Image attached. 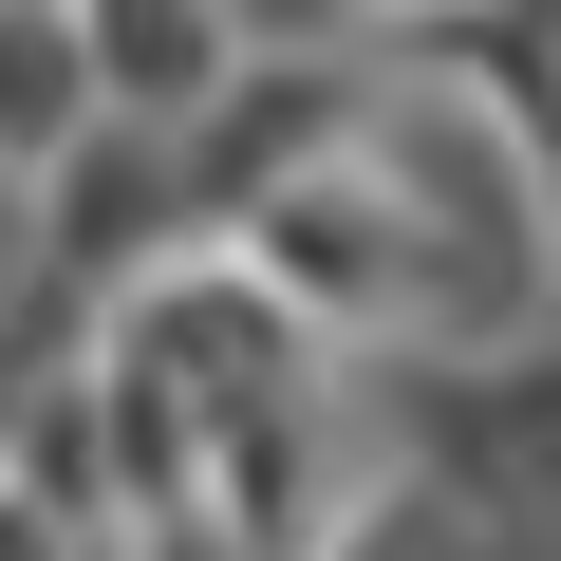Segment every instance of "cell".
Returning <instances> with one entry per match:
<instances>
[{
  "label": "cell",
  "instance_id": "obj_2",
  "mask_svg": "<svg viewBox=\"0 0 561 561\" xmlns=\"http://www.w3.org/2000/svg\"><path fill=\"white\" fill-rule=\"evenodd\" d=\"M94 131V57H76V0H0V169H57Z\"/></svg>",
  "mask_w": 561,
  "mask_h": 561
},
{
  "label": "cell",
  "instance_id": "obj_1",
  "mask_svg": "<svg viewBox=\"0 0 561 561\" xmlns=\"http://www.w3.org/2000/svg\"><path fill=\"white\" fill-rule=\"evenodd\" d=\"M206 243V206H187V131H131V113H94L57 169H38V280L76 319H113L131 280H169Z\"/></svg>",
  "mask_w": 561,
  "mask_h": 561
}]
</instances>
